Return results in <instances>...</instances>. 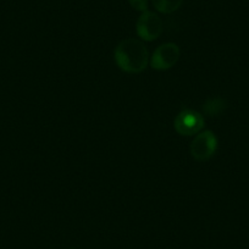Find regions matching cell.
I'll return each instance as SVG.
<instances>
[{
  "label": "cell",
  "mask_w": 249,
  "mask_h": 249,
  "mask_svg": "<svg viewBox=\"0 0 249 249\" xmlns=\"http://www.w3.org/2000/svg\"><path fill=\"white\" fill-rule=\"evenodd\" d=\"M162 30H164V25L160 16L149 10L141 14L136 23L138 37L145 42H153L158 39L162 33Z\"/></svg>",
  "instance_id": "5b68a950"
},
{
  "label": "cell",
  "mask_w": 249,
  "mask_h": 249,
  "mask_svg": "<svg viewBox=\"0 0 249 249\" xmlns=\"http://www.w3.org/2000/svg\"><path fill=\"white\" fill-rule=\"evenodd\" d=\"M181 50L176 43H165L159 45L152 54L149 64L154 70L166 71L174 68L179 60Z\"/></svg>",
  "instance_id": "277c9868"
},
{
  "label": "cell",
  "mask_w": 249,
  "mask_h": 249,
  "mask_svg": "<svg viewBox=\"0 0 249 249\" xmlns=\"http://www.w3.org/2000/svg\"><path fill=\"white\" fill-rule=\"evenodd\" d=\"M216 149L217 138L215 133L209 130L200 131L198 135H196L190 147L191 155L197 161L209 160L215 154Z\"/></svg>",
  "instance_id": "3957f363"
},
{
  "label": "cell",
  "mask_w": 249,
  "mask_h": 249,
  "mask_svg": "<svg viewBox=\"0 0 249 249\" xmlns=\"http://www.w3.org/2000/svg\"><path fill=\"white\" fill-rule=\"evenodd\" d=\"M153 6L161 14H172L181 8L183 0H152Z\"/></svg>",
  "instance_id": "52a82bcc"
},
{
  "label": "cell",
  "mask_w": 249,
  "mask_h": 249,
  "mask_svg": "<svg viewBox=\"0 0 249 249\" xmlns=\"http://www.w3.org/2000/svg\"><path fill=\"white\" fill-rule=\"evenodd\" d=\"M227 107H229V103L225 98L214 97L205 100L204 104H203V111L208 116L216 117L224 114Z\"/></svg>",
  "instance_id": "8992f818"
},
{
  "label": "cell",
  "mask_w": 249,
  "mask_h": 249,
  "mask_svg": "<svg viewBox=\"0 0 249 249\" xmlns=\"http://www.w3.org/2000/svg\"><path fill=\"white\" fill-rule=\"evenodd\" d=\"M114 59L124 72L141 73L147 69L150 56L144 43L136 38H127L116 45Z\"/></svg>",
  "instance_id": "6da1fadb"
},
{
  "label": "cell",
  "mask_w": 249,
  "mask_h": 249,
  "mask_svg": "<svg viewBox=\"0 0 249 249\" xmlns=\"http://www.w3.org/2000/svg\"><path fill=\"white\" fill-rule=\"evenodd\" d=\"M204 122V117L200 112L192 109H184L175 117L174 127L181 136H196L203 131Z\"/></svg>",
  "instance_id": "7a4b0ae2"
},
{
  "label": "cell",
  "mask_w": 249,
  "mask_h": 249,
  "mask_svg": "<svg viewBox=\"0 0 249 249\" xmlns=\"http://www.w3.org/2000/svg\"><path fill=\"white\" fill-rule=\"evenodd\" d=\"M128 3L136 11L144 13L148 10V0H128Z\"/></svg>",
  "instance_id": "ba28073f"
}]
</instances>
